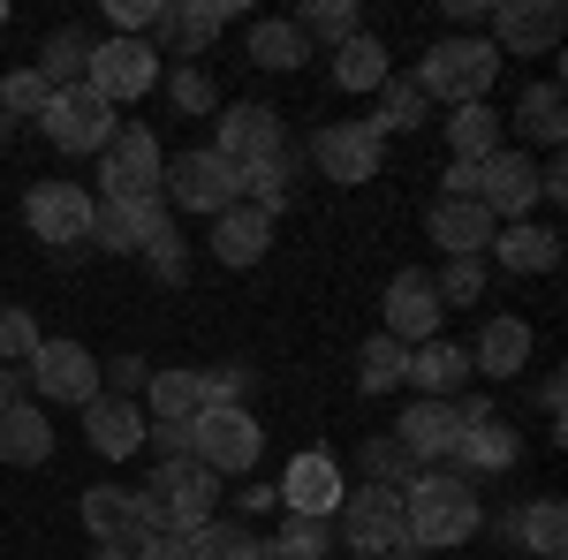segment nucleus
Returning a JSON list of instances; mask_svg holds the SVG:
<instances>
[{
	"instance_id": "obj_4",
	"label": "nucleus",
	"mask_w": 568,
	"mask_h": 560,
	"mask_svg": "<svg viewBox=\"0 0 568 560\" xmlns=\"http://www.w3.org/2000/svg\"><path fill=\"white\" fill-rule=\"evenodd\" d=\"M160 174H168V160H160V136L144 130V122H122L114 144L99 152V182H106L114 205H152L160 197Z\"/></svg>"
},
{
	"instance_id": "obj_24",
	"label": "nucleus",
	"mask_w": 568,
	"mask_h": 560,
	"mask_svg": "<svg viewBox=\"0 0 568 560\" xmlns=\"http://www.w3.org/2000/svg\"><path fill=\"white\" fill-rule=\"evenodd\" d=\"M45 455H53V425H45V409H39V401H23V394L0 401V462H23V470H31V462H45Z\"/></svg>"
},
{
	"instance_id": "obj_56",
	"label": "nucleus",
	"mask_w": 568,
	"mask_h": 560,
	"mask_svg": "<svg viewBox=\"0 0 568 560\" xmlns=\"http://www.w3.org/2000/svg\"><path fill=\"white\" fill-rule=\"evenodd\" d=\"M91 560H130V553H114V546H91Z\"/></svg>"
},
{
	"instance_id": "obj_8",
	"label": "nucleus",
	"mask_w": 568,
	"mask_h": 560,
	"mask_svg": "<svg viewBox=\"0 0 568 560\" xmlns=\"http://www.w3.org/2000/svg\"><path fill=\"white\" fill-rule=\"evenodd\" d=\"M39 122H45V144H53V152H106L114 130H122V122H114V106H106L99 91H84V84L53 91Z\"/></svg>"
},
{
	"instance_id": "obj_41",
	"label": "nucleus",
	"mask_w": 568,
	"mask_h": 560,
	"mask_svg": "<svg viewBox=\"0 0 568 560\" xmlns=\"http://www.w3.org/2000/svg\"><path fill=\"white\" fill-rule=\"evenodd\" d=\"M273 553H281V560H326V553H334V522H318V516H288V530L273 538Z\"/></svg>"
},
{
	"instance_id": "obj_45",
	"label": "nucleus",
	"mask_w": 568,
	"mask_h": 560,
	"mask_svg": "<svg viewBox=\"0 0 568 560\" xmlns=\"http://www.w3.org/2000/svg\"><path fill=\"white\" fill-rule=\"evenodd\" d=\"M39 318H31V310H0V364H31V356H39Z\"/></svg>"
},
{
	"instance_id": "obj_29",
	"label": "nucleus",
	"mask_w": 568,
	"mask_h": 560,
	"mask_svg": "<svg viewBox=\"0 0 568 560\" xmlns=\"http://www.w3.org/2000/svg\"><path fill=\"white\" fill-rule=\"evenodd\" d=\"M144 401H152V425H197L205 417V379L197 371H152Z\"/></svg>"
},
{
	"instance_id": "obj_32",
	"label": "nucleus",
	"mask_w": 568,
	"mask_h": 560,
	"mask_svg": "<svg viewBox=\"0 0 568 560\" xmlns=\"http://www.w3.org/2000/svg\"><path fill=\"white\" fill-rule=\"evenodd\" d=\"M394 77V61H387V45L372 39V31H356V39L334 45V84L342 91H379Z\"/></svg>"
},
{
	"instance_id": "obj_18",
	"label": "nucleus",
	"mask_w": 568,
	"mask_h": 560,
	"mask_svg": "<svg viewBox=\"0 0 568 560\" xmlns=\"http://www.w3.org/2000/svg\"><path fill=\"white\" fill-rule=\"evenodd\" d=\"M281 500H288V516H318V522H326L342 500H349V492H342V462L318 455V447L296 455V462L281 470Z\"/></svg>"
},
{
	"instance_id": "obj_3",
	"label": "nucleus",
	"mask_w": 568,
	"mask_h": 560,
	"mask_svg": "<svg viewBox=\"0 0 568 560\" xmlns=\"http://www.w3.org/2000/svg\"><path fill=\"white\" fill-rule=\"evenodd\" d=\"M342 516V538L356 546V560L379 553H409V516H402V485H356L349 500L334 508Z\"/></svg>"
},
{
	"instance_id": "obj_52",
	"label": "nucleus",
	"mask_w": 568,
	"mask_h": 560,
	"mask_svg": "<svg viewBox=\"0 0 568 560\" xmlns=\"http://www.w3.org/2000/svg\"><path fill=\"white\" fill-rule=\"evenodd\" d=\"M447 197H478V167L455 160V167H447Z\"/></svg>"
},
{
	"instance_id": "obj_21",
	"label": "nucleus",
	"mask_w": 568,
	"mask_h": 560,
	"mask_svg": "<svg viewBox=\"0 0 568 560\" xmlns=\"http://www.w3.org/2000/svg\"><path fill=\"white\" fill-rule=\"evenodd\" d=\"M84 439H91V455L130 462L136 447H144V409L122 401V394H99V401H84Z\"/></svg>"
},
{
	"instance_id": "obj_28",
	"label": "nucleus",
	"mask_w": 568,
	"mask_h": 560,
	"mask_svg": "<svg viewBox=\"0 0 568 560\" xmlns=\"http://www.w3.org/2000/svg\"><path fill=\"white\" fill-rule=\"evenodd\" d=\"M463 371H470V356H463V348H447V342L409 348V364H402V379L417 387V401H447V394L463 387Z\"/></svg>"
},
{
	"instance_id": "obj_17",
	"label": "nucleus",
	"mask_w": 568,
	"mask_h": 560,
	"mask_svg": "<svg viewBox=\"0 0 568 560\" xmlns=\"http://www.w3.org/2000/svg\"><path fill=\"white\" fill-rule=\"evenodd\" d=\"M478 205L500 220V227H508V220H530V205H538V167H530L524 152L500 144V152L478 167Z\"/></svg>"
},
{
	"instance_id": "obj_12",
	"label": "nucleus",
	"mask_w": 568,
	"mask_h": 560,
	"mask_svg": "<svg viewBox=\"0 0 568 560\" xmlns=\"http://www.w3.org/2000/svg\"><path fill=\"white\" fill-rule=\"evenodd\" d=\"M31 371V387H39V401H99V356H91L84 342H39V356L23 364Z\"/></svg>"
},
{
	"instance_id": "obj_38",
	"label": "nucleus",
	"mask_w": 568,
	"mask_h": 560,
	"mask_svg": "<svg viewBox=\"0 0 568 560\" xmlns=\"http://www.w3.org/2000/svg\"><path fill=\"white\" fill-rule=\"evenodd\" d=\"M84 61H91V39H84V31H53V39H45L39 77L53 91H69V84H84Z\"/></svg>"
},
{
	"instance_id": "obj_7",
	"label": "nucleus",
	"mask_w": 568,
	"mask_h": 560,
	"mask_svg": "<svg viewBox=\"0 0 568 560\" xmlns=\"http://www.w3.org/2000/svg\"><path fill=\"white\" fill-rule=\"evenodd\" d=\"M152 84H160V45H144V39H91L84 91H99L106 106H130V99H144Z\"/></svg>"
},
{
	"instance_id": "obj_13",
	"label": "nucleus",
	"mask_w": 568,
	"mask_h": 560,
	"mask_svg": "<svg viewBox=\"0 0 568 560\" xmlns=\"http://www.w3.org/2000/svg\"><path fill=\"white\" fill-rule=\"evenodd\" d=\"M379 152H387V136H372V122H326V130L311 136L318 174H326V182H342V190L372 182V174H379Z\"/></svg>"
},
{
	"instance_id": "obj_36",
	"label": "nucleus",
	"mask_w": 568,
	"mask_h": 560,
	"mask_svg": "<svg viewBox=\"0 0 568 560\" xmlns=\"http://www.w3.org/2000/svg\"><path fill=\"white\" fill-rule=\"evenodd\" d=\"M227 16H235V0H182L175 16H168V39H175L182 53H197L205 39H220Z\"/></svg>"
},
{
	"instance_id": "obj_2",
	"label": "nucleus",
	"mask_w": 568,
	"mask_h": 560,
	"mask_svg": "<svg viewBox=\"0 0 568 560\" xmlns=\"http://www.w3.org/2000/svg\"><path fill=\"white\" fill-rule=\"evenodd\" d=\"M493 77H500V53L478 31H455V39L425 45V61H417V91L447 99V106H478L485 91H493Z\"/></svg>"
},
{
	"instance_id": "obj_1",
	"label": "nucleus",
	"mask_w": 568,
	"mask_h": 560,
	"mask_svg": "<svg viewBox=\"0 0 568 560\" xmlns=\"http://www.w3.org/2000/svg\"><path fill=\"white\" fill-rule=\"evenodd\" d=\"M402 516H409V546H433V553H455L478 538V485L463 470H417L409 492H402Z\"/></svg>"
},
{
	"instance_id": "obj_26",
	"label": "nucleus",
	"mask_w": 568,
	"mask_h": 560,
	"mask_svg": "<svg viewBox=\"0 0 568 560\" xmlns=\"http://www.w3.org/2000/svg\"><path fill=\"white\" fill-rule=\"evenodd\" d=\"M265 243H273V220L258 213V205H227V213L213 220V258L220 265H258L265 258Z\"/></svg>"
},
{
	"instance_id": "obj_46",
	"label": "nucleus",
	"mask_w": 568,
	"mask_h": 560,
	"mask_svg": "<svg viewBox=\"0 0 568 560\" xmlns=\"http://www.w3.org/2000/svg\"><path fill=\"white\" fill-rule=\"evenodd\" d=\"M168 91H175V106H182V114H213V106H220L213 77H205V69H197V61H182L175 77H168Z\"/></svg>"
},
{
	"instance_id": "obj_43",
	"label": "nucleus",
	"mask_w": 568,
	"mask_h": 560,
	"mask_svg": "<svg viewBox=\"0 0 568 560\" xmlns=\"http://www.w3.org/2000/svg\"><path fill=\"white\" fill-rule=\"evenodd\" d=\"M235 190H251V205H258L265 220L288 205V160H265V167H243L235 174Z\"/></svg>"
},
{
	"instance_id": "obj_20",
	"label": "nucleus",
	"mask_w": 568,
	"mask_h": 560,
	"mask_svg": "<svg viewBox=\"0 0 568 560\" xmlns=\"http://www.w3.org/2000/svg\"><path fill=\"white\" fill-rule=\"evenodd\" d=\"M425 227H433V243L447 251V258H485V251H493V227H500V220L485 213L478 197H439L433 213H425Z\"/></svg>"
},
{
	"instance_id": "obj_40",
	"label": "nucleus",
	"mask_w": 568,
	"mask_h": 560,
	"mask_svg": "<svg viewBox=\"0 0 568 560\" xmlns=\"http://www.w3.org/2000/svg\"><path fill=\"white\" fill-rule=\"evenodd\" d=\"M304 39H326V45H342V39H356L364 23H356V0H311L304 16H288Z\"/></svg>"
},
{
	"instance_id": "obj_6",
	"label": "nucleus",
	"mask_w": 568,
	"mask_h": 560,
	"mask_svg": "<svg viewBox=\"0 0 568 560\" xmlns=\"http://www.w3.org/2000/svg\"><path fill=\"white\" fill-rule=\"evenodd\" d=\"M144 508L160 516V530H197V522H213L220 508V477L205 462H160V477L144 485Z\"/></svg>"
},
{
	"instance_id": "obj_37",
	"label": "nucleus",
	"mask_w": 568,
	"mask_h": 560,
	"mask_svg": "<svg viewBox=\"0 0 568 560\" xmlns=\"http://www.w3.org/2000/svg\"><path fill=\"white\" fill-rule=\"evenodd\" d=\"M425 91H417V77H387L379 84V114H372V136H387V130H417L425 122Z\"/></svg>"
},
{
	"instance_id": "obj_25",
	"label": "nucleus",
	"mask_w": 568,
	"mask_h": 560,
	"mask_svg": "<svg viewBox=\"0 0 568 560\" xmlns=\"http://www.w3.org/2000/svg\"><path fill=\"white\" fill-rule=\"evenodd\" d=\"M493 258L508 273H554L561 265V235L538 227V220H508V227H493Z\"/></svg>"
},
{
	"instance_id": "obj_16",
	"label": "nucleus",
	"mask_w": 568,
	"mask_h": 560,
	"mask_svg": "<svg viewBox=\"0 0 568 560\" xmlns=\"http://www.w3.org/2000/svg\"><path fill=\"white\" fill-rule=\"evenodd\" d=\"M387 334H394L402 348L439 342V296H433V273L402 265V273L387 281Z\"/></svg>"
},
{
	"instance_id": "obj_11",
	"label": "nucleus",
	"mask_w": 568,
	"mask_h": 560,
	"mask_svg": "<svg viewBox=\"0 0 568 560\" xmlns=\"http://www.w3.org/2000/svg\"><path fill=\"white\" fill-rule=\"evenodd\" d=\"M160 190L175 197L182 213H205V220H220L227 205H235V167L220 160L213 144H197V152H175V160H168Z\"/></svg>"
},
{
	"instance_id": "obj_48",
	"label": "nucleus",
	"mask_w": 568,
	"mask_h": 560,
	"mask_svg": "<svg viewBox=\"0 0 568 560\" xmlns=\"http://www.w3.org/2000/svg\"><path fill=\"white\" fill-rule=\"evenodd\" d=\"M144 258H152V273H160V281H182V273H190V258H182V235H175V220H168V227H160V235L144 243Z\"/></svg>"
},
{
	"instance_id": "obj_5",
	"label": "nucleus",
	"mask_w": 568,
	"mask_h": 560,
	"mask_svg": "<svg viewBox=\"0 0 568 560\" xmlns=\"http://www.w3.org/2000/svg\"><path fill=\"white\" fill-rule=\"evenodd\" d=\"M258 455H265V431L243 401H235V409H205V417L190 425V462H205L213 477L258 470Z\"/></svg>"
},
{
	"instance_id": "obj_30",
	"label": "nucleus",
	"mask_w": 568,
	"mask_h": 560,
	"mask_svg": "<svg viewBox=\"0 0 568 560\" xmlns=\"http://www.w3.org/2000/svg\"><path fill=\"white\" fill-rule=\"evenodd\" d=\"M508 538H516L524 553H538V560H561L568 553V508L561 500H530V508L508 516Z\"/></svg>"
},
{
	"instance_id": "obj_51",
	"label": "nucleus",
	"mask_w": 568,
	"mask_h": 560,
	"mask_svg": "<svg viewBox=\"0 0 568 560\" xmlns=\"http://www.w3.org/2000/svg\"><path fill=\"white\" fill-rule=\"evenodd\" d=\"M130 560H190V553H182V538H175V530H160V538H152V546H136Z\"/></svg>"
},
{
	"instance_id": "obj_34",
	"label": "nucleus",
	"mask_w": 568,
	"mask_h": 560,
	"mask_svg": "<svg viewBox=\"0 0 568 560\" xmlns=\"http://www.w3.org/2000/svg\"><path fill=\"white\" fill-rule=\"evenodd\" d=\"M251 61L288 77V69H304V61H311V39L296 31V23H251Z\"/></svg>"
},
{
	"instance_id": "obj_22",
	"label": "nucleus",
	"mask_w": 568,
	"mask_h": 560,
	"mask_svg": "<svg viewBox=\"0 0 568 560\" xmlns=\"http://www.w3.org/2000/svg\"><path fill=\"white\" fill-rule=\"evenodd\" d=\"M160 227H168L160 197H152V205H114V197H99V213H91V243L114 251V258H130V251H144V243L160 235Z\"/></svg>"
},
{
	"instance_id": "obj_35",
	"label": "nucleus",
	"mask_w": 568,
	"mask_h": 560,
	"mask_svg": "<svg viewBox=\"0 0 568 560\" xmlns=\"http://www.w3.org/2000/svg\"><path fill=\"white\" fill-rule=\"evenodd\" d=\"M402 364H409V348L394 342V334H372V342L356 348V387L364 394H394L402 387Z\"/></svg>"
},
{
	"instance_id": "obj_55",
	"label": "nucleus",
	"mask_w": 568,
	"mask_h": 560,
	"mask_svg": "<svg viewBox=\"0 0 568 560\" xmlns=\"http://www.w3.org/2000/svg\"><path fill=\"white\" fill-rule=\"evenodd\" d=\"M0 401H16V371L8 364H0Z\"/></svg>"
},
{
	"instance_id": "obj_57",
	"label": "nucleus",
	"mask_w": 568,
	"mask_h": 560,
	"mask_svg": "<svg viewBox=\"0 0 568 560\" xmlns=\"http://www.w3.org/2000/svg\"><path fill=\"white\" fill-rule=\"evenodd\" d=\"M379 560H409V553H379Z\"/></svg>"
},
{
	"instance_id": "obj_42",
	"label": "nucleus",
	"mask_w": 568,
	"mask_h": 560,
	"mask_svg": "<svg viewBox=\"0 0 568 560\" xmlns=\"http://www.w3.org/2000/svg\"><path fill=\"white\" fill-rule=\"evenodd\" d=\"M168 16H175L168 0H114V8H106L114 39H144V31H160V39H168Z\"/></svg>"
},
{
	"instance_id": "obj_58",
	"label": "nucleus",
	"mask_w": 568,
	"mask_h": 560,
	"mask_svg": "<svg viewBox=\"0 0 568 560\" xmlns=\"http://www.w3.org/2000/svg\"><path fill=\"white\" fill-rule=\"evenodd\" d=\"M0 23H8V8H0Z\"/></svg>"
},
{
	"instance_id": "obj_15",
	"label": "nucleus",
	"mask_w": 568,
	"mask_h": 560,
	"mask_svg": "<svg viewBox=\"0 0 568 560\" xmlns=\"http://www.w3.org/2000/svg\"><path fill=\"white\" fill-rule=\"evenodd\" d=\"M227 167H265V160H281V114L258 106V99H235L227 114H220V144H213Z\"/></svg>"
},
{
	"instance_id": "obj_14",
	"label": "nucleus",
	"mask_w": 568,
	"mask_h": 560,
	"mask_svg": "<svg viewBox=\"0 0 568 560\" xmlns=\"http://www.w3.org/2000/svg\"><path fill=\"white\" fill-rule=\"evenodd\" d=\"M485 23H493V53H546L568 31L561 0H493Z\"/></svg>"
},
{
	"instance_id": "obj_23",
	"label": "nucleus",
	"mask_w": 568,
	"mask_h": 560,
	"mask_svg": "<svg viewBox=\"0 0 568 560\" xmlns=\"http://www.w3.org/2000/svg\"><path fill=\"white\" fill-rule=\"evenodd\" d=\"M516 455H524L516 425L485 417V425H463V439H455V455H447V462H463V477H500V470H516Z\"/></svg>"
},
{
	"instance_id": "obj_9",
	"label": "nucleus",
	"mask_w": 568,
	"mask_h": 560,
	"mask_svg": "<svg viewBox=\"0 0 568 560\" xmlns=\"http://www.w3.org/2000/svg\"><path fill=\"white\" fill-rule=\"evenodd\" d=\"M84 530H91V546L136 553V546L160 538V516L144 508V492H130V485H91L84 492Z\"/></svg>"
},
{
	"instance_id": "obj_49",
	"label": "nucleus",
	"mask_w": 568,
	"mask_h": 560,
	"mask_svg": "<svg viewBox=\"0 0 568 560\" xmlns=\"http://www.w3.org/2000/svg\"><path fill=\"white\" fill-rule=\"evenodd\" d=\"M402 470H409V455H402L394 439H372V447H364V477H372V485H402Z\"/></svg>"
},
{
	"instance_id": "obj_44",
	"label": "nucleus",
	"mask_w": 568,
	"mask_h": 560,
	"mask_svg": "<svg viewBox=\"0 0 568 560\" xmlns=\"http://www.w3.org/2000/svg\"><path fill=\"white\" fill-rule=\"evenodd\" d=\"M478 288H485V258H447V273H433L439 310L447 303H478Z\"/></svg>"
},
{
	"instance_id": "obj_54",
	"label": "nucleus",
	"mask_w": 568,
	"mask_h": 560,
	"mask_svg": "<svg viewBox=\"0 0 568 560\" xmlns=\"http://www.w3.org/2000/svg\"><path fill=\"white\" fill-rule=\"evenodd\" d=\"M243 560H281V553H273V546H265V538H251V553H243Z\"/></svg>"
},
{
	"instance_id": "obj_50",
	"label": "nucleus",
	"mask_w": 568,
	"mask_h": 560,
	"mask_svg": "<svg viewBox=\"0 0 568 560\" xmlns=\"http://www.w3.org/2000/svg\"><path fill=\"white\" fill-rule=\"evenodd\" d=\"M99 379H106V387H99V394H122V401H136V394H144V379H152V371H144V356H114V364H106V371H99Z\"/></svg>"
},
{
	"instance_id": "obj_19",
	"label": "nucleus",
	"mask_w": 568,
	"mask_h": 560,
	"mask_svg": "<svg viewBox=\"0 0 568 560\" xmlns=\"http://www.w3.org/2000/svg\"><path fill=\"white\" fill-rule=\"evenodd\" d=\"M455 439H463L455 401H409V409H402V425H394V447H402L409 462H447V455H455Z\"/></svg>"
},
{
	"instance_id": "obj_27",
	"label": "nucleus",
	"mask_w": 568,
	"mask_h": 560,
	"mask_svg": "<svg viewBox=\"0 0 568 560\" xmlns=\"http://www.w3.org/2000/svg\"><path fill=\"white\" fill-rule=\"evenodd\" d=\"M530 364V326L524 318H485L478 348H470V371H485V379H516Z\"/></svg>"
},
{
	"instance_id": "obj_53",
	"label": "nucleus",
	"mask_w": 568,
	"mask_h": 560,
	"mask_svg": "<svg viewBox=\"0 0 568 560\" xmlns=\"http://www.w3.org/2000/svg\"><path fill=\"white\" fill-rule=\"evenodd\" d=\"M447 16H455V23H485V16H493V0H447Z\"/></svg>"
},
{
	"instance_id": "obj_47",
	"label": "nucleus",
	"mask_w": 568,
	"mask_h": 560,
	"mask_svg": "<svg viewBox=\"0 0 568 560\" xmlns=\"http://www.w3.org/2000/svg\"><path fill=\"white\" fill-rule=\"evenodd\" d=\"M45 99H53V84H45L39 69H16V77L0 84V106H8V114H45Z\"/></svg>"
},
{
	"instance_id": "obj_39",
	"label": "nucleus",
	"mask_w": 568,
	"mask_h": 560,
	"mask_svg": "<svg viewBox=\"0 0 568 560\" xmlns=\"http://www.w3.org/2000/svg\"><path fill=\"white\" fill-rule=\"evenodd\" d=\"M190 560H243L251 553V530L243 522H197V530H175Z\"/></svg>"
},
{
	"instance_id": "obj_31",
	"label": "nucleus",
	"mask_w": 568,
	"mask_h": 560,
	"mask_svg": "<svg viewBox=\"0 0 568 560\" xmlns=\"http://www.w3.org/2000/svg\"><path fill=\"white\" fill-rule=\"evenodd\" d=\"M447 144H455V160L463 167H485L493 152H500V114L493 106H447Z\"/></svg>"
},
{
	"instance_id": "obj_33",
	"label": "nucleus",
	"mask_w": 568,
	"mask_h": 560,
	"mask_svg": "<svg viewBox=\"0 0 568 560\" xmlns=\"http://www.w3.org/2000/svg\"><path fill=\"white\" fill-rule=\"evenodd\" d=\"M516 122H524L530 144H561L568 136V106H561V84H530L516 99Z\"/></svg>"
},
{
	"instance_id": "obj_10",
	"label": "nucleus",
	"mask_w": 568,
	"mask_h": 560,
	"mask_svg": "<svg viewBox=\"0 0 568 560\" xmlns=\"http://www.w3.org/2000/svg\"><path fill=\"white\" fill-rule=\"evenodd\" d=\"M91 213H99V197H91L84 182H31V197H23L31 235H39V243H53V251L91 243Z\"/></svg>"
}]
</instances>
